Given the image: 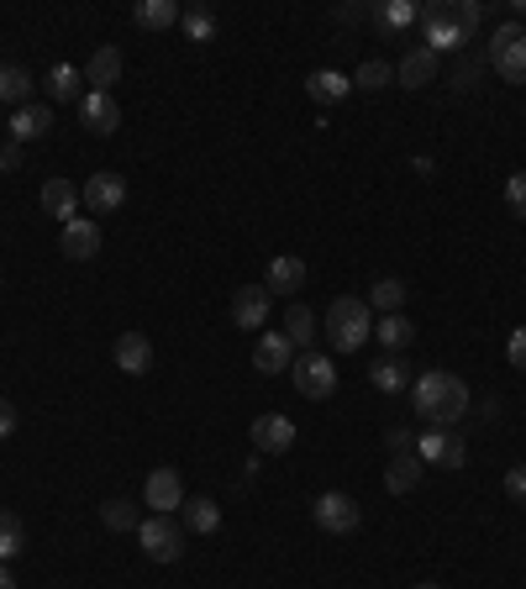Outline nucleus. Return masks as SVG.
Segmentation results:
<instances>
[{
	"mask_svg": "<svg viewBox=\"0 0 526 589\" xmlns=\"http://www.w3.org/2000/svg\"><path fill=\"white\" fill-rule=\"evenodd\" d=\"M410 405H416V416L437 432H453L463 416H469V384L448 369H427V374L410 379Z\"/></svg>",
	"mask_w": 526,
	"mask_h": 589,
	"instance_id": "f257e3e1",
	"label": "nucleus"
},
{
	"mask_svg": "<svg viewBox=\"0 0 526 589\" xmlns=\"http://www.w3.org/2000/svg\"><path fill=\"white\" fill-rule=\"evenodd\" d=\"M327 337H332L337 353H359L363 342H374L369 301H359V295H337L332 306H327Z\"/></svg>",
	"mask_w": 526,
	"mask_h": 589,
	"instance_id": "f03ea898",
	"label": "nucleus"
},
{
	"mask_svg": "<svg viewBox=\"0 0 526 589\" xmlns=\"http://www.w3.org/2000/svg\"><path fill=\"white\" fill-rule=\"evenodd\" d=\"M421 47H431V53H463V47L474 43V32L463 26V17H458V6H448V0H431V6H421Z\"/></svg>",
	"mask_w": 526,
	"mask_h": 589,
	"instance_id": "7ed1b4c3",
	"label": "nucleus"
},
{
	"mask_svg": "<svg viewBox=\"0 0 526 589\" xmlns=\"http://www.w3.org/2000/svg\"><path fill=\"white\" fill-rule=\"evenodd\" d=\"M490 69L501 74L505 85H526V26L522 22H505L495 37H490Z\"/></svg>",
	"mask_w": 526,
	"mask_h": 589,
	"instance_id": "20e7f679",
	"label": "nucleus"
},
{
	"mask_svg": "<svg viewBox=\"0 0 526 589\" xmlns=\"http://www.w3.org/2000/svg\"><path fill=\"white\" fill-rule=\"evenodd\" d=\"M138 543H143V553L153 564H179L185 558V526L174 516H147L138 526Z\"/></svg>",
	"mask_w": 526,
	"mask_h": 589,
	"instance_id": "39448f33",
	"label": "nucleus"
},
{
	"mask_svg": "<svg viewBox=\"0 0 526 589\" xmlns=\"http://www.w3.org/2000/svg\"><path fill=\"white\" fill-rule=\"evenodd\" d=\"M289 379H295V390H300L306 401H327L337 390V363L327 353H311V348H306V353L289 363Z\"/></svg>",
	"mask_w": 526,
	"mask_h": 589,
	"instance_id": "423d86ee",
	"label": "nucleus"
},
{
	"mask_svg": "<svg viewBox=\"0 0 526 589\" xmlns=\"http://www.w3.org/2000/svg\"><path fill=\"white\" fill-rule=\"evenodd\" d=\"M311 516H316V526H321V532H332V537H348V532H359L363 511H359V500H353V495H342V490H327V495H316Z\"/></svg>",
	"mask_w": 526,
	"mask_h": 589,
	"instance_id": "0eeeda50",
	"label": "nucleus"
},
{
	"mask_svg": "<svg viewBox=\"0 0 526 589\" xmlns=\"http://www.w3.org/2000/svg\"><path fill=\"white\" fill-rule=\"evenodd\" d=\"M416 458H421V463H437V469H463V463H469V443H463V432H437V426H427V432L416 437Z\"/></svg>",
	"mask_w": 526,
	"mask_h": 589,
	"instance_id": "6e6552de",
	"label": "nucleus"
},
{
	"mask_svg": "<svg viewBox=\"0 0 526 589\" xmlns=\"http://www.w3.org/2000/svg\"><path fill=\"white\" fill-rule=\"evenodd\" d=\"M185 479H179V469H153L143 484V505H153V516H174L179 505H185Z\"/></svg>",
	"mask_w": 526,
	"mask_h": 589,
	"instance_id": "1a4fd4ad",
	"label": "nucleus"
},
{
	"mask_svg": "<svg viewBox=\"0 0 526 589\" xmlns=\"http://www.w3.org/2000/svg\"><path fill=\"white\" fill-rule=\"evenodd\" d=\"M79 195H85V206H90L96 216H111V211H121V206H127V179H121L117 168H100V174H90V179H85V189H79Z\"/></svg>",
	"mask_w": 526,
	"mask_h": 589,
	"instance_id": "9d476101",
	"label": "nucleus"
},
{
	"mask_svg": "<svg viewBox=\"0 0 526 589\" xmlns=\"http://www.w3.org/2000/svg\"><path fill=\"white\" fill-rule=\"evenodd\" d=\"M269 310H274V295L263 284H242L238 295H232V321L242 331H263L269 327Z\"/></svg>",
	"mask_w": 526,
	"mask_h": 589,
	"instance_id": "9b49d317",
	"label": "nucleus"
},
{
	"mask_svg": "<svg viewBox=\"0 0 526 589\" xmlns=\"http://www.w3.org/2000/svg\"><path fill=\"white\" fill-rule=\"evenodd\" d=\"M79 121L96 132V138H111L121 127V106L111 90H85V100H79Z\"/></svg>",
	"mask_w": 526,
	"mask_h": 589,
	"instance_id": "f8f14e48",
	"label": "nucleus"
},
{
	"mask_svg": "<svg viewBox=\"0 0 526 589\" xmlns=\"http://www.w3.org/2000/svg\"><path fill=\"white\" fill-rule=\"evenodd\" d=\"M248 437H253V448H259V452L280 458V452L295 448V422H289V416H280V411H269V416H259V422H253V432H248Z\"/></svg>",
	"mask_w": 526,
	"mask_h": 589,
	"instance_id": "ddd939ff",
	"label": "nucleus"
},
{
	"mask_svg": "<svg viewBox=\"0 0 526 589\" xmlns=\"http://www.w3.org/2000/svg\"><path fill=\"white\" fill-rule=\"evenodd\" d=\"M431 79H437V53L421 43L406 47L401 64H395V85H401V90H427Z\"/></svg>",
	"mask_w": 526,
	"mask_h": 589,
	"instance_id": "4468645a",
	"label": "nucleus"
},
{
	"mask_svg": "<svg viewBox=\"0 0 526 589\" xmlns=\"http://www.w3.org/2000/svg\"><path fill=\"white\" fill-rule=\"evenodd\" d=\"M289 363H295V342L285 331H263L253 342V369L259 374H289Z\"/></svg>",
	"mask_w": 526,
	"mask_h": 589,
	"instance_id": "2eb2a0df",
	"label": "nucleus"
},
{
	"mask_svg": "<svg viewBox=\"0 0 526 589\" xmlns=\"http://www.w3.org/2000/svg\"><path fill=\"white\" fill-rule=\"evenodd\" d=\"M74 263H90L100 253V221L96 216H74L69 227H64V242H58Z\"/></svg>",
	"mask_w": 526,
	"mask_h": 589,
	"instance_id": "dca6fc26",
	"label": "nucleus"
},
{
	"mask_svg": "<svg viewBox=\"0 0 526 589\" xmlns=\"http://www.w3.org/2000/svg\"><path fill=\"white\" fill-rule=\"evenodd\" d=\"M117 369L132 379H143L153 369V342H147L143 331H121L117 337Z\"/></svg>",
	"mask_w": 526,
	"mask_h": 589,
	"instance_id": "f3484780",
	"label": "nucleus"
},
{
	"mask_svg": "<svg viewBox=\"0 0 526 589\" xmlns=\"http://www.w3.org/2000/svg\"><path fill=\"white\" fill-rule=\"evenodd\" d=\"M79 206H85V195H79L74 179H48V185H43V211H48L53 221L69 227L74 216H79Z\"/></svg>",
	"mask_w": 526,
	"mask_h": 589,
	"instance_id": "a211bd4d",
	"label": "nucleus"
},
{
	"mask_svg": "<svg viewBox=\"0 0 526 589\" xmlns=\"http://www.w3.org/2000/svg\"><path fill=\"white\" fill-rule=\"evenodd\" d=\"M300 284H306V259H295V253H280V259L269 263V274H263L269 295H295Z\"/></svg>",
	"mask_w": 526,
	"mask_h": 589,
	"instance_id": "6ab92c4d",
	"label": "nucleus"
},
{
	"mask_svg": "<svg viewBox=\"0 0 526 589\" xmlns=\"http://www.w3.org/2000/svg\"><path fill=\"white\" fill-rule=\"evenodd\" d=\"M53 132V106H22L11 111V142H37Z\"/></svg>",
	"mask_w": 526,
	"mask_h": 589,
	"instance_id": "aec40b11",
	"label": "nucleus"
},
{
	"mask_svg": "<svg viewBox=\"0 0 526 589\" xmlns=\"http://www.w3.org/2000/svg\"><path fill=\"white\" fill-rule=\"evenodd\" d=\"M179 521H185V532H195V537H211L216 526H221V505H216L211 495H190L179 505Z\"/></svg>",
	"mask_w": 526,
	"mask_h": 589,
	"instance_id": "412c9836",
	"label": "nucleus"
},
{
	"mask_svg": "<svg viewBox=\"0 0 526 589\" xmlns=\"http://www.w3.org/2000/svg\"><path fill=\"white\" fill-rule=\"evenodd\" d=\"M348 90H353V79L337 69H316L306 74V95H311L316 106H337V100H348Z\"/></svg>",
	"mask_w": 526,
	"mask_h": 589,
	"instance_id": "4be33fe9",
	"label": "nucleus"
},
{
	"mask_svg": "<svg viewBox=\"0 0 526 589\" xmlns=\"http://www.w3.org/2000/svg\"><path fill=\"white\" fill-rule=\"evenodd\" d=\"M421 469H427V463H421L416 452L390 458V469H384V490H390V495H410V490L421 484Z\"/></svg>",
	"mask_w": 526,
	"mask_h": 589,
	"instance_id": "5701e85b",
	"label": "nucleus"
},
{
	"mask_svg": "<svg viewBox=\"0 0 526 589\" xmlns=\"http://www.w3.org/2000/svg\"><path fill=\"white\" fill-rule=\"evenodd\" d=\"M121 79V47H96L90 64H85V85L90 90H111Z\"/></svg>",
	"mask_w": 526,
	"mask_h": 589,
	"instance_id": "b1692460",
	"label": "nucleus"
},
{
	"mask_svg": "<svg viewBox=\"0 0 526 589\" xmlns=\"http://www.w3.org/2000/svg\"><path fill=\"white\" fill-rule=\"evenodd\" d=\"M369 17L380 32H406L416 17H421V6H410V0H380V6H369Z\"/></svg>",
	"mask_w": 526,
	"mask_h": 589,
	"instance_id": "393cba45",
	"label": "nucleus"
},
{
	"mask_svg": "<svg viewBox=\"0 0 526 589\" xmlns=\"http://www.w3.org/2000/svg\"><path fill=\"white\" fill-rule=\"evenodd\" d=\"M132 22L143 32H164V26H179V0H138Z\"/></svg>",
	"mask_w": 526,
	"mask_h": 589,
	"instance_id": "a878e982",
	"label": "nucleus"
},
{
	"mask_svg": "<svg viewBox=\"0 0 526 589\" xmlns=\"http://www.w3.org/2000/svg\"><path fill=\"white\" fill-rule=\"evenodd\" d=\"M374 342H380L384 353H401V348L416 342V327H410L401 310H395V316H380V321H374Z\"/></svg>",
	"mask_w": 526,
	"mask_h": 589,
	"instance_id": "bb28decb",
	"label": "nucleus"
},
{
	"mask_svg": "<svg viewBox=\"0 0 526 589\" xmlns=\"http://www.w3.org/2000/svg\"><path fill=\"white\" fill-rule=\"evenodd\" d=\"M48 95L58 100V106H69V100H85V69H74V64H53Z\"/></svg>",
	"mask_w": 526,
	"mask_h": 589,
	"instance_id": "cd10ccee",
	"label": "nucleus"
},
{
	"mask_svg": "<svg viewBox=\"0 0 526 589\" xmlns=\"http://www.w3.org/2000/svg\"><path fill=\"white\" fill-rule=\"evenodd\" d=\"M26 95H32V74L22 64H0V106H17L22 111Z\"/></svg>",
	"mask_w": 526,
	"mask_h": 589,
	"instance_id": "c85d7f7f",
	"label": "nucleus"
},
{
	"mask_svg": "<svg viewBox=\"0 0 526 589\" xmlns=\"http://www.w3.org/2000/svg\"><path fill=\"white\" fill-rule=\"evenodd\" d=\"M179 32H185L190 43H216V11L211 6H185V11H179Z\"/></svg>",
	"mask_w": 526,
	"mask_h": 589,
	"instance_id": "c756f323",
	"label": "nucleus"
},
{
	"mask_svg": "<svg viewBox=\"0 0 526 589\" xmlns=\"http://www.w3.org/2000/svg\"><path fill=\"white\" fill-rule=\"evenodd\" d=\"M285 337L295 342V348H311L316 342V316H311L306 301H295V306L285 310Z\"/></svg>",
	"mask_w": 526,
	"mask_h": 589,
	"instance_id": "7c9ffc66",
	"label": "nucleus"
},
{
	"mask_svg": "<svg viewBox=\"0 0 526 589\" xmlns=\"http://www.w3.org/2000/svg\"><path fill=\"white\" fill-rule=\"evenodd\" d=\"M369 384L380 390V395H401L410 384V369L401 363V358H384V363H374V374H369Z\"/></svg>",
	"mask_w": 526,
	"mask_h": 589,
	"instance_id": "2f4dec72",
	"label": "nucleus"
},
{
	"mask_svg": "<svg viewBox=\"0 0 526 589\" xmlns=\"http://www.w3.org/2000/svg\"><path fill=\"white\" fill-rule=\"evenodd\" d=\"M401 306H406V280H374V290H369V310L395 316Z\"/></svg>",
	"mask_w": 526,
	"mask_h": 589,
	"instance_id": "473e14b6",
	"label": "nucleus"
},
{
	"mask_svg": "<svg viewBox=\"0 0 526 589\" xmlns=\"http://www.w3.org/2000/svg\"><path fill=\"white\" fill-rule=\"evenodd\" d=\"M100 521H106V532H138V526H143V521H138V505L121 495L100 505Z\"/></svg>",
	"mask_w": 526,
	"mask_h": 589,
	"instance_id": "72a5a7b5",
	"label": "nucleus"
},
{
	"mask_svg": "<svg viewBox=\"0 0 526 589\" xmlns=\"http://www.w3.org/2000/svg\"><path fill=\"white\" fill-rule=\"evenodd\" d=\"M22 547H26V526L11 511H0V564H11Z\"/></svg>",
	"mask_w": 526,
	"mask_h": 589,
	"instance_id": "f704fd0d",
	"label": "nucleus"
},
{
	"mask_svg": "<svg viewBox=\"0 0 526 589\" xmlns=\"http://www.w3.org/2000/svg\"><path fill=\"white\" fill-rule=\"evenodd\" d=\"M484 64H490V58H479V53H469V47L453 53V90H474L479 74H484Z\"/></svg>",
	"mask_w": 526,
	"mask_h": 589,
	"instance_id": "c9c22d12",
	"label": "nucleus"
},
{
	"mask_svg": "<svg viewBox=\"0 0 526 589\" xmlns=\"http://www.w3.org/2000/svg\"><path fill=\"white\" fill-rule=\"evenodd\" d=\"M390 79H395V69H390L384 58H363L359 74H353V90H384Z\"/></svg>",
	"mask_w": 526,
	"mask_h": 589,
	"instance_id": "e433bc0d",
	"label": "nucleus"
},
{
	"mask_svg": "<svg viewBox=\"0 0 526 589\" xmlns=\"http://www.w3.org/2000/svg\"><path fill=\"white\" fill-rule=\"evenodd\" d=\"M505 206H511L516 221H526V168H516V174L505 179Z\"/></svg>",
	"mask_w": 526,
	"mask_h": 589,
	"instance_id": "4c0bfd02",
	"label": "nucleus"
},
{
	"mask_svg": "<svg viewBox=\"0 0 526 589\" xmlns=\"http://www.w3.org/2000/svg\"><path fill=\"white\" fill-rule=\"evenodd\" d=\"M505 358H511V369H522L526 374V327H516L505 337Z\"/></svg>",
	"mask_w": 526,
	"mask_h": 589,
	"instance_id": "58836bf2",
	"label": "nucleus"
},
{
	"mask_svg": "<svg viewBox=\"0 0 526 589\" xmlns=\"http://www.w3.org/2000/svg\"><path fill=\"white\" fill-rule=\"evenodd\" d=\"M384 448L395 452V458H401V452H416V432H406V426H395V432H384Z\"/></svg>",
	"mask_w": 526,
	"mask_h": 589,
	"instance_id": "ea45409f",
	"label": "nucleus"
},
{
	"mask_svg": "<svg viewBox=\"0 0 526 589\" xmlns=\"http://www.w3.org/2000/svg\"><path fill=\"white\" fill-rule=\"evenodd\" d=\"M505 495L516 500V505H526V463H516V469L505 473Z\"/></svg>",
	"mask_w": 526,
	"mask_h": 589,
	"instance_id": "a19ab883",
	"label": "nucleus"
},
{
	"mask_svg": "<svg viewBox=\"0 0 526 589\" xmlns=\"http://www.w3.org/2000/svg\"><path fill=\"white\" fill-rule=\"evenodd\" d=\"M363 17H369V6H359V0H348V6H332V22H342V26L363 22Z\"/></svg>",
	"mask_w": 526,
	"mask_h": 589,
	"instance_id": "79ce46f5",
	"label": "nucleus"
},
{
	"mask_svg": "<svg viewBox=\"0 0 526 589\" xmlns=\"http://www.w3.org/2000/svg\"><path fill=\"white\" fill-rule=\"evenodd\" d=\"M458 17H463V26H469V32H479V22H484V6H479V0H458Z\"/></svg>",
	"mask_w": 526,
	"mask_h": 589,
	"instance_id": "37998d69",
	"label": "nucleus"
},
{
	"mask_svg": "<svg viewBox=\"0 0 526 589\" xmlns=\"http://www.w3.org/2000/svg\"><path fill=\"white\" fill-rule=\"evenodd\" d=\"M17 168H22V142L0 148V174H17Z\"/></svg>",
	"mask_w": 526,
	"mask_h": 589,
	"instance_id": "c03bdc74",
	"label": "nucleus"
},
{
	"mask_svg": "<svg viewBox=\"0 0 526 589\" xmlns=\"http://www.w3.org/2000/svg\"><path fill=\"white\" fill-rule=\"evenodd\" d=\"M11 432H17V405L0 401V437H11Z\"/></svg>",
	"mask_w": 526,
	"mask_h": 589,
	"instance_id": "a18cd8bd",
	"label": "nucleus"
},
{
	"mask_svg": "<svg viewBox=\"0 0 526 589\" xmlns=\"http://www.w3.org/2000/svg\"><path fill=\"white\" fill-rule=\"evenodd\" d=\"M0 589H17L11 585V564H0Z\"/></svg>",
	"mask_w": 526,
	"mask_h": 589,
	"instance_id": "49530a36",
	"label": "nucleus"
},
{
	"mask_svg": "<svg viewBox=\"0 0 526 589\" xmlns=\"http://www.w3.org/2000/svg\"><path fill=\"white\" fill-rule=\"evenodd\" d=\"M511 11H516V17H526V0H511Z\"/></svg>",
	"mask_w": 526,
	"mask_h": 589,
	"instance_id": "de8ad7c7",
	"label": "nucleus"
},
{
	"mask_svg": "<svg viewBox=\"0 0 526 589\" xmlns=\"http://www.w3.org/2000/svg\"><path fill=\"white\" fill-rule=\"evenodd\" d=\"M416 589H437V585H416Z\"/></svg>",
	"mask_w": 526,
	"mask_h": 589,
	"instance_id": "09e8293b",
	"label": "nucleus"
}]
</instances>
